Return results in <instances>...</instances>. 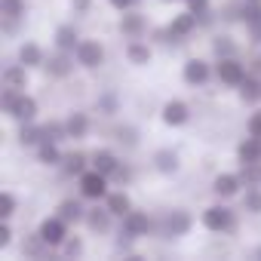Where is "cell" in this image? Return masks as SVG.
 <instances>
[{
  "label": "cell",
  "instance_id": "cb8c5ba5",
  "mask_svg": "<svg viewBox=\"0 0 261 261\" xmlns=\"http://www.w3.org/2000/svg\"><path fill=\"white\" fill-rule=\"evenodd\" d=\"M108 209H111V215H126V212H133V203H129V197L120 191V194H111L108 197Z\"/></svg>",
  "mask_w": 261,
  "mask_h": 261
},
{
  "label": "cell",
  "instance_id": "9a60e30c",
  "mask_svg": "<svg viewBox=\"0 0 261 261\" xmlns=\"http://www.w3.org/2000/svg\"><path fill=\"white\" fill-rule=\"evenodd\" d=\"M240 175H230V172H224V175H218L215 181H212V191L218 194V197H233L237 191H240Z\"/></svg>",
  "mask_w": 261,
  "mask_h": 261
},
{
  "label": "cell",
  "instance_id": "f35d334b",
  "mask_svg": "<svg viewBox=\"0 0 261 261\" xmlns=\"http://www.w3.org/2000/svg\"><path fill=\"white\" fill-rule=\"evenodd\" d=\"M71 4H74V10H80V13L89 10V0H71Z\"/></svg>",
  "mask_w": 261,
  "mask_h": 261
},
{
  "label": "cell",
  "instance_id": "d4e9b609",
  "mask_svg": "<svg viewBox=\"0 0 261 261\" xmlns=\"http://www.w3.org/2000/svg\"><path fill=\"white\" fill-rule=\"evenodd\" d=\"M22 145H40V142H46V126H22Z\"/></svg>",
  "mask_w": 261,
  "mask_h": 261
},
{
  "label": "cell",
  "instance_id": "f546056e",
  "mask_svg": "<svg viewBox=\"0 0 261 261\" xmlns=\"http://www.w3.org/2000/svg\"><path fill=\"white\" fill-rule=\"evenodd\" d=\"M83 169H86V157H83V154H68V157H65V172L83 175Z\"/></svg>",
  "mask_w": 261,
  "mask_h": 261
},
{
  "label": "cell",
  "instance_id": "e0dca14e",
  "mask_svg": "<svg viewBox=\"0 0 261 261\" xmlns=\"http://www.w3.org/2000/svg\"><path fill=\"white\" fill-rule=\"evenodd\" d=\"M120 31L129 34V37H139V34L145 31V19H142L139 13H133V10H126V13L120 16Z\"/></svg>",
  "mask_w": 261,
  "mask_h": 261
},
{
  "label": "cell",
  "instance_id": "d590c367",
  "mask_svg": "<svg viewBox=\"0 0 261 261\" xmlns=\"http://www.w3.org/2000/svg\"><path fill=\"white\" fill-rule=\"evenodd\" d=\"M108 4L114 7V10H120V13H126V10H133L139 0H108Z\"/></svg>",
  "mask_w": 261,
  "mask_h": 261
},
{
  "label": "cell",
  "instance_id": "f1b7e54d",
  "mask_svg": "<svg viewBox=\"0 0 261 261\" xmlns=\"http://www.w3.org/2000/svg\"><path fill=\"white\" fill-rule=\"evenodd\" d=\"M0 13H4L10 22L25 16V0H0Z\"/></svg>",
  "mask_w": 261,
  "mask_h": 261
},
{
  "label": "cell",
  "instance_id": "52a82bcc",
  "mask_svg": "<svg viewBox=\"0 0 261 261\" xmlns=\"http://www.w3.org/2000/svg\"><path fill=\"white\" fill-rule=\"evenodd\" d=\"M34 114H37V101H34L31 95H25V92H19V98H16V105L10 108V117H16L19 123H31V120H34Z\"/></svg>",
  "mask_w": 261,
  "mask_h": 261
},
{
  "label": "cell",
  "instance_id": "4fadbf2b",
  "mask_svg": "<svg viewBox=\"0 0 261 261\" xmlns=\"http://www.w3.org/2000/svg\"><path fill=\"white\" fill-rule=\"evenodd\" d=\"M197 19H200V16H197V13H191V10H188V13H181V16H175V19H172V25H169V34H172V37H188V34L197 28Z\"/></svg>",
  "mask_w": 261,
  "mask_h": 261
},
{
  "label": "cell",
  "instance_id": "5bb4252c",
  "mask_svg": "<svg viewBox=\"0 0 261 261\" xmlns=\"http://www.w3.org/2000/svg\"><path fill=\"white\" fill-rule=\"evenodd\" d=\"M25 83H28V74H25V65L22 62L19 65H10L4 71V89H25Z\"/></svg>",
  "mask_w": 261,
  "mask_h": 261
},
{
  "label": "cell",
  "instance_id": "e575fe53",
  "mask_svg": "<svg viewBox=\"0 0 261 261\" xmlns=\"http://www.w3.org/2000/svg\"><path fill=\"white\" fill-rule=\"evenodd\" d=\"M188 10L197 13L200 19H206L209 16V0H188Z\"/></svg>",
  "mask_w": 261,
  "mask_h": 261
},
{
  "label": "cell",
  "instance_id": "ffe728a7",
  "mask_svg": "<svg viewBox=\"0 0 261 261\" xmlns=\"http://www.w3.org/2000/svg\"><path fill=\"white\" fill-rule=\"evenodd\" d=\"M71 68H74V65H71V59L65 56V49L46 62V71H49L53 77H68V74H71Z\"/></svg>",
  "mask_w": 261,
  "mask_h": 261
},
{
  "label": "cell",
  "instance_id": "3957f363",
  "mask_svg": "<svg viewBox=\"0 0 261 261\" xmlns=\"http://www.w3.org/2000/svg\"><path fill=\"white\" fill-rule=\"evenodd\" d=\"M37 233L43 237V243H46V246H62V243H65V237H68V221H65L62 215L46 218V221L40 224V230H37Z\"/></svg>",
  "mask_w": 261,
  "mask_h": 261
},
{
  "label": "cell",
  "instance_id": "603a6c76",
  "mask_svg": "<svg viewBox=\"0 0 261 261\" xmlns=\"http://www.w3.org/2000/svg\"><path fill=\"white\" fill-rule=\"evenodd\" d=\"M126 56H129V62H133V65H148V62H151L148 43H139V40H133V43L126 46Z\"/></svg>",
  "mask_w": 261,
  "mask_h": 261
},
{
  "label": "cell",
  "instance_id": "4316f807",
  "mask_svg": "<svg viewBox=\"0 0 261 261\" xmlns=\"http://www.w3.org/2000/svg\"><path fill=\"white\" fill-rule=\"evenodd\" d=\"M59 215H62L65 221H80V218H86V212H83V206H80L77 200H65V203L59 206Z\"/></svg>",
  "mask_w": 261,
  "mask_h": 261
},
{
  "label": "cell",
  "instance_id": "83f0119b",
  "mask_svg": "<svg viewBox=\"0 0 261 261\" xmlns=\"http://www.w3.org/2000/svg\"><path fill=\"white\" fill-rule=\"evenodd\" d=\"M240 98H243V101H258V98H261V83L252 80V77H246V80L240 83Z\"/></svg>",
  "mask_w": 261,
  "mask_h": 261
},
{
  "label": "cell",
  "instance_id": "30bf717a",
  "mask_svg": "<svg viewBox=\"0 0 261 261\" xmlns=\"http://www.w3.org/2000/svg\"><path fill=\"white\" fill-rule=\"evenodd\" d=\"M191 230V215L185 209H175L166 215V237H181Z\"/></svg>",
  "mask_w": 261,
  "mask_h": 261
},
{
  "label": "cell",
  "instance_id": "ac0fdd59",
  "mask_svg": "<svg viewBox=\"0 0 261 261\" xmlns=\"http://www.w3.org/2000/svg\"><path fill=\"white\" fill-rule=\"evenodd\" d=\"M92 169H98V172H105V175H114V172L120 169V163H117V157H114L111 151H98V154L92 157Z\"/></svg>",
  "mask_w": 261,
  "mask_h": 261
},
{
  "label": "cell",
  "instance_id": "7c38bea8",
  "mask_svg": "<svg viewBox=\"0 0 261 261\" xmlns=\"http://www.w3.org/2000/svg\"><path fill=\"white\" fill-rule=\"evenodd\" d=\"M185 80L191 83V86H200V83H206L209 80V65L203 62V59H191L188 65H185Z\"/></svg>",
  "mask_w": 261,
  "mask_h": 261
},
{
  "label": "cell",
  "instance_id": "2e32d148",
  "mask_svg": "<svg viewBox=\"0 0 261 261\" xmlns=\"http://www.w3.org/2000/svg\"><path fill=\"white\" fill-rule=\"evenodd\" d=\"M237 154H240V160H243V163H261V139H258V136H252V139L240 142Z\"/></svg>",
  "mask_w": 261,
  "mask_h": 261
},
{
  "label": "cell",
  "instance_id": "7bdbcfd3",
  "mask_svg": "<svg viewBox=\"0 0 261 261\" xmlns=\"http://www.w3.org/2000/svg\"><path fill=\"white\" fill-rule=\"evenodd\" d=\"M166 4H169V0H166Z\"/></svg>",
  "mask_w": 261,
  "mask_h": 261
},
{
  "label": "cell",
  "instance_id": "1f68e13d",
  "mask_svg": "<svg viewBox=\"0 0 261 261\" xmlns=\"http://www.w3.org/2000/svg\"><path fill=\"white\" fill-rule=\"evenodd\" d=\"M243 206H246V212H261V191L258 188H249L246 191V197H243Z\"/></svg>",
  "mask_w": 261,
  "mask_h": 261
},
{
  "label": "cell",
  "instance_id": "8fae6325",
  "mask_svg": "<svg viewBox=\"0 0 261 261\" xmlns=\"http://www.w3.org/2000/svg\"><path fill=\"white\" fill-rule=\"evenodd\" d=\"M56 46L65 49V53H77V46H80L77 28H74V25H59V28H56Z\"/></svg>",
  "mask_w": 261,
  "mask_h": 261
},
{
  "label": "cell",
  "instance_id": "ab89813d",
  "mask_svg": "<svg viewBox=\"0 0 261 261\" xmlns=\"http://www.w3.org/2000/svg\"><path fill=\"white\" fill-rule=\"evenodd\" d=\"M10 237H13V233H10V227L0 230V246H7V243H10Z\"/></svg>",
  "mask_w": 261,
  "mask_h": 261
},
{
  "label": "cell",
  "instance_id": "d6a6232c",
  "mask_svg": "<svg viewBox=\"0 0 261 261\" xmlns=\"http://www.w3.org/2000/svg\"><path fill=\"white\" fill-rule=\"evenodd\" d=\"M13 212H16V197H13L10 191H4V194H0V215H4V218H13Z\"/></svg>",
  "mask_w": 261,
  "mask_h": 261
},
{
  "label": "cell",
  "instance_id": "9c48e42d",
  "mask_svg": "<svg viewBox=\"0 0 261 261\" xmlns=\"http://www.w3.org/2000/svg\"><path fill=\"white\" fill-rule=\"evenodd\" d=\"M243 19H246V25L252 31V40L261 43V0H249L246 10H243Z\"/></svg>",
  "mask_w": 261,
  "mask_h": 261
},
{
  "label": "cell",
  "instance_id": "8992f818",
  "mask_svg": "<svg viewBox=\"0 0 261 261\" xmlns=\"http://www.w3.org/2000/svg\"><path fill=\"white\" fill-rule=\"evenodd\" d=\"M123 230H126V237H142V233H148L151 230L148 212H126L123 215Z\"/></svg>",
  "mask_w": 261,
  "mask_h": 261
},
{
  "label": "cell",
  "instance_id": "60d3db41",
  "mask_svg": "<svg viewBox=\"0 0 261 261\" xmlns=\"http://www.w3.org/2000/svg\"><path fill=\"white\" fill-rule=\"evenodd\" d=\"M255 68H258V71H261V59H258V62H255Z\"/></svg>",
  "mask_w": 261,
  "mask_h": 261
},
{
  "label": "cell",
  "instance_id": "7a4b0ae2",
  "mask_svg": "<svg viewBox=\"0 0 261 261\" xmlns=\"http://www.w3.org/2000/svg\"><path fill=\"white\" fill-rule=\"evenodd\" d=\"M203 224L215 233H224V230H233V212L227 206H209L203 212Z\"/></svg>",
  "mask_w": 261,
  "mask_h": 261
},
{
  "label": "cell",
  "instance_id": "4dcf8cb0",
  "mask_svg": "<svg viewBox=\"0 0 261 261\" xmlns=\"http://www.w3.org/2000/svg\"><path fill=\"white\" fill-rule=\"evenodd\" d=\"M108 215H111V209L108 212H86V224L92 227V230H108Z\"/></svg>",
  "mask_w": 261,
  "mask_h": 261
},
{
  "label": "cell",
  "instance_id": "8d00e7d4",
  "mask_svg": "<svg viewBox=\"0 0 261 261\" xmlns=\"http://www.w3.org/2000/svg\"><path fill=\"white\" fill-rule=\"evenodd\" d=\"M249 136H258V139H261V114H255V117L249 120Z\"/></svg>",
  "mask_w": 261,
  "mask_h": 261
},
{
  "label": "cell",
  "instance_id": "d6986e66",
  "mask_svg": "<svg viewBox=\"0 0 261 261\" xmlns=\"http://www.w3.org/2000/svg\"><path fill=\"white\" fill-rule=\"evenodd\" d=\"M19 62H22L25 68H34V65H43V49H40L37 43H25V46L19 49Z\"/></svg>",
  "mask_w": 261,
  "mask_h": 261
},
{
  "label": "cell",
  "instance_id": "44dd1931",
  "mask_svg": "<svg viewBox=\"0 0 261 261\" xmlns=\"http://www.w3.org/2000/svg\"><path fill=\"white\" fill-rule=\"evenodd\" d=\"M154 166H157L160 172H175V169H178V154L169 151V148H163V151L154 154Z\"/></svg>",
  "mask_w": 261,
  "mask_h": 261
},
{
  "label": "cell",
  "instance_id": "836d02e7",
  "mask_svg": "<svg viewBox=\"0 0 261 261\" xmlns=\"http://www.w3.org/2000/svg\"><path fill=\"white\" fill-rule=\"evenodd\" d=\"M212 46H215L218 59H227V56H233V43H230V37H218Z\"/></svg>",
  "mask_w": 261,
  "mask_h": 261
},
{
  "label": "cell",
  "instance_id": "74e56055",
  "mask_svg": "<svg viewBox=\"0 0 261 261\" xmlns=\"http://www.w3.org/2000/svg\"><path fill=\"white\" fill-rule=\"evenodd\" d=\"M65 252H68V255H80V252H83L80 240H68V243H65Z\"/></svg>",
  "mask_w": 261,
  "mask_h": 261
},
{
  "label": "cell",
  "instance_id": "b9f144b4",
  "mask_svg": "<svg viewBox=\"0 0 261 261\" xmlns=\"http://www.w3.org/2000/svg\"><path fill=\"white\" fill-rule=\"evenodd\" d=\"M258 258H261V249H258Z\"/></svg>",
  "mask_w": 261,
  "mask_h": 261
},
{
  "label": "cell",
  "instance_id": "6da1fadb",
  "mask_svg": "<svg viewBox=\"0 0 261 261\" xmlns=\"http://www.w3.org/2000/svg\"><path fill=\"white\" fill-rule=\"evenodd\" d=\"M80 194H83L86 200H101V197H108V175L98 172V169L83 172V175H80Z\"/></svg>",
  "mask_w": 261,
  "mask_h": 261
},
{
  "label": "cell",
  "instance_id": "ba28073f",
  "mask_svg": "<svg viewBox=\"0 0 261 261\" xmlns=\"http://www.w3.org/2000/svg\"><path fill=\"white\" fill-rule=\"evenodd\" d=\"M188 117H191V111H188L185 101L172 98V101L163 105V123H169V126H181V123H188Z\"/></svg>",
  "mask_w": 261,
  "mask_h": 261
},
{
  "label": "cell",
  "instance_id": "5b68a950",
  "mask_svg": "<svg viewBox=\"0 0 261 261\" xmlns=\"http://www.w3.org/2000/svg\"><path fill=\"white\" fill-rule=\"evenodd\" d=\"M77 62H80L83 68H98V65L105 62L101 43H98V40H80V46H77Z\"/></svg>",
  "mask_w": 261,
  "mask_h": 261
},
{
  "label": "cell",
  "instance_id": "277c9868",
  "mask_svg": "<svg viewBox=\"0 0 261 261\" xmlns=\"http://www.w3.org/2000/svg\"><path fill=\"white\" fill-rule=\"evenodd\" d=\"M215 74H218V80H221V83H227V86H240V83L246 80V68H243L233 56L221 59V62H218V68H215Z\"/></svg>",
  "mask_w": 261,
  "mask_h": 261
},
{
  "label": "cell",
  "instance_id": "484cf974",
  "mask_svg": "<svg viewBox=\"0 0 261 261\" xmlns=\"http://www.w3.org/2000/svg\"><path fill=\"white\" fill-rule=\"evenodd\" d=\"M65 157L59 154V148H56V142H40V163H46V166H56V163H62Z\"/></svg>",
  "mask_w": 261,
  "mask_h": 261
},
{
  "label": "cell",
  "instance_id": "7402d4cb",
  "mask_svg": "<svg viewBox=\"0 0 261 261\" xmlns=\"http://www.w3.org/2000/svg\"><path fill=\"white\" fill-rule=\"evenodd\" d=\"M65 126H68V136H71V139H83V136L89 133V120H86V114H71Z\"/></svg>",
  "mask_w": 261,
  "mask_h": 261
}]
</instances>
